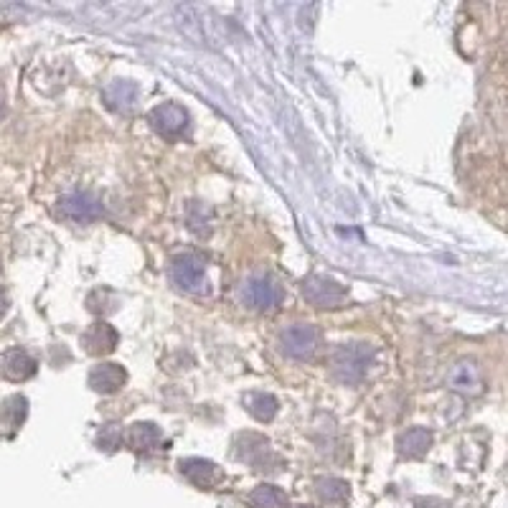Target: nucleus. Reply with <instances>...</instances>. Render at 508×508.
Wrapping results in <instances>:
<instances>
[{
	"mask_svg": "<svg viewBox=\"0 0 508 508\" xmlns=\"http://www.w3.org/2000/svg\"><path fill=\"white\" fill-rule=\"evenodd\" d=\"M321 346V331L310 323H293L280 334V348L290 359L308 361Z\"/></svg>",
	"mask_w": 508,
	"mask_h": 508,
	"instance_id": "20e7f679",
	"label": "nucleus"
},
{
	"mask_svg": "<svg viewBox=\"0 0 508 508\" xmlns=\"http://www.w3.org/2000/svg\"><path fill=\"white\" fill-rule=\"evenodd\" d=\"M244 409H247L249 414L257 422H273L280 404H277V399H274L273 394H267V392H249V394H244Z\"/></svg>",
	"mask_w": 508,
	"mask_h": 508,
	"instance_id": "f3484780",
	"label": "nucleus"
},
{
	"mask_svg": "<svg viewBox=\"0 0 508 508\" xmlns=\"http://www.w3.org/2000/svg\"><path fill=\"white\" fill-rule=\"evenodd\" d=\"M125 382H127V372L120 364H97L87 379L89 389H95L97 394H115L123 389Z\"/></svg>",
	"mask_w": 508,
	"mask_h": 508,
	"instance_id": "f8f14e48",
	"label": "nucleus"
},
{
	"mask_svg": "<svg viewBox=\"0 0 508 508\" xmlns=\"http://www.w3.org/2000/svg\"><path fill=\"white\" fill-rule=\"evenodd\" d=\"M430 447H433V433L427 427H412L407 433L399 434L397 440L399 455L409 460L424 458L430 453Z\"/></svg>",
	"mask_w": 508,
	"mask_h": 508,
	"instance_id": "dca6fc26",
	"label": "nucleus"
},
{
	"mask_svg": "<svg viewBox=\"0 0 508 508\" xmlns=\"http://www.w3.org/2000/svg\"><path fill=\"white\" fill-rule=\"evenodd\" d=\"M137 97H140V87L135 82H125V79H117V82H112L102 89V100L115 112H133Z\"/></svg>",
	"mask_w": 508,
	"mask_h": 508,
	"instance_id": "ddd939ff",
	"label": "nucleus"
},
{
	"mask_svg": "<svg viewBox=\"0 0 508 508\" xmlns=\"http://www.w3.org/2000/svg\"><path fill=\"white\" fill-rule=\"evenodd\" d=\"M5 308H8V298H5V293L0 290V313H3Z\"/></svg>",
	"mask_w": 508,
	"mask_h": 508,
	"instance_id": "5701e85b",
	"label": "nucleus"
},
{
	"mask_svg": "<svg viewBox=\"0 0 508 508\" xmlns=\"http://www.w3.org/2000/svg\"><path fill=\"white\" fill-rule=\"evenodd\" d=\"M374 364V348L366 344H341L331 354V372L341 384L356 386L364 382Z\"/></svg>",
	"mask_w": 508,
	"mask_h": 508,
	"instance_id": "f257e3e1",
	"label": "nucleus"
},
{
	"mask_svg": "<svg viewBox=\"0 0 508 508\" xmlns=\"http://www.w3.org/2000/svg\"><path fill=\"white\" fill-rule=\"evenodd\" d=\"M171 277L178 290H184L188 295H206L209 283H206V260L199 252H184L175 254L171 264Z\"/></svg>",
	"mask_w": 508,
	"mask_h": 508,
	"instance_id": "f03ea898",
	"label": "nucleus"
},
{
	"mask_svg": "<svg viewBox=\"0 0 508 508\" xmlns=\"http://www.w3.org/2000/svg\"><path fill=\"white\" fill-rule=\"evenodd\" d=\"M117 341H120V334L105 321L92 323L87 331L82 334V346H85L89 356H107V354H112L117 348Z\"/></svg>",
	"mask_w": 508,
	"mask_h": 508,
	"instance_id": "9b49d317",
	"label": "nucleus"
},
{
	"mask_svg": "<svg viewBox=\"0 0 508 508\" xmlns=\"http://www.w3.org/2000/svg\"><path fill=\"white\" fill-rule=\"evenodd\" d=\"M56 211H59V216H64L66 222L92 224L102 216V204L95 194L75 191V194H66V196L59 199Z\"/></svg>",
	"mask_w": 508,
	"mask_h": 508,
	"instance_id": "423d86ee",
	"label": "nucleus"
},
{
	"mask_svg": "<svg viewBox=\"0 0 508 508\" xmlns=\"http://www.w3.org/2000/svg\"><path fill=\"white\" fill-rule=\"evenodd\" d=\"M242 300L247 308L270 313L283 303V287L277 285L270 274H252L242 285Z\"/></svg>",
	"mask_w": 508,
	"mask_h": 508,
	"instance_id": "39448f33",
	"label": "nucleus"
},
{
	"mask_svg": "<svg viewBox=\"0 0 508 508\" xmlns=\"http://www.w3.org/2000/svg\"><path fill=\"white\" fill-rule=\"evenodd\" d=\"M447 386H450L453 392L463 394V397H478V394H483L485 389L483 369H481L475 361H458V364L450 369V374H447Z\"/></svg>",
	"mask_w": 508,
	"mask_h": 508,
	"instance_id": "1a4fd4ad",
	"label": "nucleus"
},
{
	"mask_svg": "<svg viewBox=\"0 0 508 508\" xmlns=\"http://www.w3.org/2000/svg\"><path fill=\"white\" fill-rule=\"evenodd\" d=\"M97 445L105 453H115L117 447L123 445V427L120 424H105L97 434Z\"/></svg>",
	"mask_w": 508,
	"mask_h": 508,
	"instance_id": "4be33fe9",
	"label": "nucleus"
},
{
	"mask_svg": "<svg viewBox=\"0 0 508 508\" xmlns=\"http://www.w3.org/2000/svg\"><path fill=\"white\" fill-rule=\"evenodd\" d=\"M249 503L254 508H285L287 496L285 491H280L277 485L262 483L249 493Z\"/></svg>",
	"mask_w": 508,
	"mask_h": 508,
	"instance_id": "6ab92c4d",
	"label": "nucleus"
},
{
	"mask_svg": "<svg viewBox=\"0 0 508 508\" xmlns=\"http://www.w3.org/2000/svg\"><path fill=\"white\" fill-rule=\"evenodd\" d=\"M148 123L161 137L178 140L188 130V112L175 102H165V105H158L150 110Z\"/></svg>",
	"mask_w": 508,
	"mask_h": 508,
	"instance_id": "0eeeda50",
	"label": "nucleus"
},
{
	"mask_svg": "<svg viewBox=\"0 0 508 508\" xmlns=\"http://www.w3.org/2000/svg\"><path fill=\"white\" fill-rule=\"evenodd\" d=\"M315 491H318V496H321L323 501H328V503H338V501L348 498V483L346 481H341V478H321V481L315 483Z\"/></svg>",
	"mask_w": 508,
	"mask_h": 508,
	"instance_id": "412c9836",
	"label": "nucleus"
},
{
	"mask_svg": "<svg viewBox=\"0 0 508 508\" xmlns=\"http://www.w3.org/2000/svg\"><path fill=\"white\" fill-rule=\"evenodd\" d=\"M300 508H313V506H300Z\"/></svg>",
	"mask_w": 508,
	"mask_h": 508,
	"instance_id": "393cba45",
	"label": "nucleus"
},
{
	"mask_svg": "<svg viewBox=\"0 0 508 508\" xmlns=\"http://www.w3.org/2000/svg\"><path fill=\"white\" fill-rule=\"evenodd\" d=\"M186 226L196 236H209L214 229V209L209 204L191 201L186 206Z\"/></svg>",
	"mask_w": 508,
	"mask_h": 508,
	"instance_id": "a211bd4d",
	"label": "nucleus"
},
{
	"mask_svg": "<svg viewBox=\"0 0 508 508\" xmlns=\"http://www.w3.org/2000/svg\"><path fill=\"white\" fill-rule=\"evenodd\" d=\"M3 110H5V97H3V89H0V117H3Z\"/></svg>",
	"mask_w": 508,
	"mask_h": 508,
	"instance_id": "b1692460",
	"label": "nucleus"
},
{
	"mask_svg": "<svg viewBox=\"0 0 508 508\" xmlns=\"http://www.w3.org/2000/svg\"><path fill=\"white\" fill-rule=\"evenodd\" d=\"M300 293L310 305L315 308H341L346 305L348 290L341 283H335L334 277H325V274H308L303 283H300Z\"/></svg>",
	"mask_w": 508,
	"mask_h": 508,
	"instance_id": "7ed1b4c3",
	"label": "nucleus"
},
{
	"mask_svg": "<svg viewBox=\"0 0 508 508\" xmlns=\"http://www.w3.org/2000/svg\"><path fill=\"white\" fill-rule=\"evenodd\" d=\"M25 414H28V399L21 397V394L8 397L3 402V407H0V422L5 427H11V430H18L24 424Z\"/></svg>",
	"mask_w": 508,
	"mask_h": 508,
	"instance_id": "aec40b11",
	"label": "nucleus"
},
{
	"mask_svg": "<svg viewBox=\"0 0 508 508\" xmlns=\"http://www.w3.org/2000/svg\"><path fill=\"white\" fill-rule=\"evenodd\" d=\"M178 471H181V475H186L191 483L199 485V488H211V485H216L224 478L222 471H219L211 460L204 458L181 460V463H178Z\"/></svg>",
	"mask_w": 508,
	"mask_h": 508,
	"instance_id": "4468645a",
	"label": "nucleus"
},
{
	"mask_svg": "<svg viewBox=\"0 0 508 508\" xmlns=\"http://www.w3.org/2000/svg\"><path fill=\"white\" fill-rule=\"evenodd\" d=\"M38 372L36 359L24 348H11L0 354V376L8 382H25Z\"/></svg>",
	"mask_w": 508,
	"mask_h": 508,
	"instance_id": "9d476101",
	"label": "nucleus"
},
{
	"mask_svg": "<svg viewBox=\"0 0 508 508\" xmlns=\"http://www.w3.org/2000/svg\"><path fill=\"white\" fill-rule=\"evenodd\" d=\"M234 455L236 460L252 463L257 471H273V468H270V460H273V463H280V460L273 455V450H270V440H267L264 434L257 433L236 434Z\"/></svg>",
	"mask_w": 508,
	"mask_h": 508,
	"instance_id": "6e6552de",
	"label": "nucleus"
},
{
	"mask_svg": "<svg viewBox=\"0 0 508 508\" xmlns=\"http://www.w3.org/2000/svg\"><path fill=\"white\" fill-rule=\"evenodd\" d=\"M127 445L135 453H155L165 445V440H163V433L153 422H135L127 430Z\"/></svg>",
	"mask_w": 508,
	"mask_h": 508,
	"instance_id": "2eb2a0df",
	"label": "nucleus"
}]
</instances>
